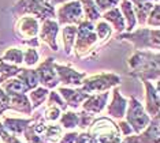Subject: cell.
I'll use <instances>...</instances> for the list:
<instances>
[{"mask_svg":"<svg viewBox=\"0 0 160 143\" xmlns=\"http://www.w3.org/2000/svg\"><path fill=\"white\" fill-rule=\"evenodd\" d=\"M48 93H49V90L42 86H37L36 89L28 91V97H29V100H30L33 111H36L41 104H44L47 97H48Z\"/></svg>","mask_w":160,"mask_h":143,"instance_id":"cell-25","label":"cell"},{"mask_svg":"<svg viewBox=\"0 0 160 143\" xmlns=\"http://www.w3.org/2000/svg\"><path fill=\"white\" fill-rule=\"evenodd\" d=\"M77 136H78V132H75V131H70V132L64 134L63 136L59 139V142L58 143H75L77 142Z\"/></svg>","mask_w":160,"mask_h":143,"instance_id":"cell-43","label":"cell"},{"mask_svg":"<svg viewBox=\"0 0 160 143\" xmlns=\"http://www.w3.org/2000/svg\"><path fill=\"white\" fill-rule=\"evenodd\" d=\"M3 128H4V127H3V124L0 123V132H2V130H3Z\"/></svg>","mask_w":160,"mask_h":143,"instance_id":"cell-48","label":"cell"},{"mask_svg":"<svg viewBox=\"0 0 160 143\" xmlns=\"http://www.w3.org/2000/svg\"><path fill=\"white\" fill-rule=\"evenodd\" d=\"M159 136H160L159 115H156L151 119V123L148 124L145 130H142L140 134L125 136L123 141L126 143H159Z\"/></svg>","mask_w":160,"mask_h":143,"instance_id":"cell-11","label":"cell"},{"mask_svg":"<svg viewBox=\"0 0 160 143\" xmlns=\"http://www.w3.org/2000/svg\"><path fill=\"white\" fill-rule=\"evenodd\" d=\"M94 31H96V36H97V40L101 41V44H104L108 38L112 36V27L108 22H105L104 19H100L94 22Z\"/></svg>","mask_w":160,"mask_h":143,"instance_id":"cell-29","label":"cell"},{"mask_svg":"<svg viewBox=\"0 0 160 143\" xmlns=\"http://www.w3.org/2000/svg\"><path fill=\"white\" fill-rule=\"evenodd\" d=\"M60 113H62V111L58 108V106L47 105L45 112H44V117H42V119H44L45 122H58L60 117Z\"/></svg>","mask_w":160,"mask_h":143,"instance_id":"cell-36","label":"cell"},{"mask_svg":"<svg viewBox=\"0 0 160 143\" xmlns=\"http://www.w3.org/2000/svg\"><path fill=\"white\" fill-rule=\"evenodd\" d=\"M0 141H3L4 143H23V142H21V139L17 138V135L8 132L4 128H3L2 132H0Z\"/></svg>","mask_w":160,"mask_h":143,"instance_id":"cell-40","label":"cell"},{"mask_svg":"<svg viewBox=\"0 0 160 143\" xmlns=\"http://www.w3.org/2000/svg\"><path fill=\"white\" fill-rule=\"evenodd\" d=\"M125 117H126V122L129 123V126L132 127L134 134H140L142 130H145L152 119L145 112L144 105L133 95L127 101V109H126Z\"/></svg>","mask_w":160,"mask_h":143,"instance_id":"cell-8","label":"cell"},{"mask_svg":"<svg viewBox=\"0 0 160 143\" xmlns=\"http://www.w3.org/2000/svg\"><path fill=\"white\" fill-rule=\"evenodd\" d=\"M8 104H10V97L8 94L3 90V87L0 86V108L4 109V111H8Z\"/></svg>","mask_w":160,"mask_h":143,"instance_id":"cell-44","label":"cell"},{"mask_svg":"<svg viewBox=\"0 0 160 143\" xmlns=\"http://www.w3.org/2000/svg\"><path fill=\"white\" fill-rule=\"evenodd\" d=\"M55 69L59 83L62 82L66 87H79L82 85L83 79L86 78V72H79L77 69L71 68L70 65H63L56 63V61H55Z\"/></svg>","mask_w":160,"mask_h":143,"instance_id":"cell-13","label":"cell"},{"mask_svg":"<svg viewBox=\"0 0 160 143\" xmlns=\"http://www.w3.org/2000/svg\"><path fill=\"white\" fill-rule=\"evenodd\" d=\"M52 6H58V4H63V3L68 2V0H48Z\"/></svg>","mask_w":160,"mask_h":143,"instance_id":"cell-45","label":"cell"},{"mask_svg":"<svg viewBox=\"0 0 160 143\" xmlns=\"http://www.w3.org/2000/svg\"><path fill=\"white\" fill-rule=\"evenodd\" d=\"M86 130L96 139L97 143H112L116 139H121L118 124L108 117H94L92 124Z\"/></svg>","mask_w":160,"mask_h":143,"instance_id":"cell-6","label":"cell"},{"mask_svg":"<svg viewBox=\"0 0 160 143\" xmlns=\"http://www.w3.org/2000/svg\"><path fill=\"white\" fill-rule=\"evenodd\" d=\"M21 71V65H15L7 61L0 60V83H3L4 80L10 78H15Z\"/></svg>","mask_w":160,"mask_h":143,"instance_id":"cell-30","label":"cell"},{"mask_svg":"<svg viewBox=\"0 0 160 143\" xmlns=\"http://www.w3.org/2000/svg\"><path fill=\"white\" fill-rule=\"evenodd\" d=\"M36 74L38 78V85L48 90H53L59 86V79L55 69V57H47L42 63L36 68Z\"/></svg>","mask_w":160,"mask_h":143,"instance_id":"cell-10","label":"cell"},{"mask_svg":"<svg viewBox=\"0 0 160 143\" xmlns=\"http://www.w3.org/2000/svg\"><path fill=\"white\" fill-rule=\"evenodd\" d=\"M11 14L15 18L32 15L41 22L47 18H55L56 10L48 0H17L11 8Z\"/></svg>","mask_w":160,"mask_h":143,"instance_id":"cell-4","label":"cell"},{"mask_svg":"<svg viewBox=\"0 0 160 143\" xmlns=\"http://www.w3.org/2000/svg\"><path fill=\"white\" fill-rule=\"evenodd\" d=\"M118 41H129L134 45V50H145L160 48V30L159 27H140L137 30L118 33Z\"/></svg>","mask_w":160,"mask_h":143,"instance_id":"cell-3","label":"cell"},{"mask_svg":"<svg viewBox=\"0 0 160 143\" xmlns=\"http://www.w3.org/2000/svg\"><path fill=\"white\" fill-rule=\"evenodd\" d=\"M82 6V11L83 15H85V19H88L90 22H96L101 18V12L97 8V6L94 4V0H79Z\"/></svg>","mask_w":160,"mask_h":143,"instance_id":"cell-27","label":"cell"},{"mask_svg":"<svg viewBox=\"0 0 160 143\" xmlns=\"http://www.w3.org/2000/svg\"><path fill=\"white\" fill-rule=\"evenodd\" d=\"M45 142L49 143H58L59 139L63 136V128L60 126H47L44 132L40 135Z\"/></svg>","mask_w":160,"mask_h":143,"instance_id":"cell-32","label":"cell"},{"mask_svg":"<svg viewBox=\"0 0 160 143\" xmlns=\"http://www.w3.org/2000/svg\"><path fill=\"white\" fill-rule=\"evenodd\" d=\"M101 19H104L105 22L111 25L112 30L118 31V33H123L126 30V23H125V18H123L121 10L118 7H114V8L105 11V12L101 14Z\"/></svg>","mask_w":160,"mask_h":143,"instance_id":"cell-18","label":"cell"},{"mask_svg":"<svg viewBox=\"0 0 160 143\" xmlns=\"http://www.w3.org/2000/svg\"><path fill=\"white\" fill-rule=\"evenodd\" d=\"M141 82L145 86V112L149 115V117H153L159 115L160 109V100H159V83L156 86L152 85L151 80L141 79Z\"/></svg>","mask_w":160,"mask_h":143,"instance_id":"cell-14","label":"cell"},{"mask_svg":"<svg viewBox=\"0 0 160 143\" xmlns=\"http://www.w3.org/2000/svg\"><path fill=\"white\" fill-rule=\"evenodd\" d=\"M118 128H119V132H121V136H123V138L134 134L133 130H132V127H130L129 123L125 122V120H121V122L118 123Z\"/></svg>","mask_w":160,"mask_h":143,"instance_id":"cell-41","label":"cell"},{"mask_svg":"<svg viewBox=\"0 0 160 143\" xmlns=\"http://www.w3.org/2000/svg\"><path fill=\"white\" fill-rule=\"evenodd\" d=\"M127 101L129 100L121 94L118 86H115L114 90H112V101L107 108L108 116L114 117V119H118V120L123 119L125 113H126V109H127Z\"/></svg>","mask_w":160,"mask_h":143,"instance_id":"cell-16","label":"cell"},{"mask_svg":"<svg viewBox=\"0 0 160 143\" xmlns=\"http://www.w3.org/2000/svg\"><path fill=\"white\" fill-rule=\"evenodd\" d=\"M59 123L60 127L64 130H75V127H78V113L72 111H64L63 113H60Z\"/></svg>","mask_w":160,"mask_h":143,"instance_id":"cell-31","label":"cell"},{"mask_svg":"<svg viewBox=\"0 0 160 143\" xmlns=\"http://www.w3.org/2000/svg\"><path fill=\"white\" fill-rule=\"evenodd\" d=\"M121 12L123 18H125V23H126V30L125 31H132L136 29L137 19H136V14L133 10V4L130 0H121Z\"/></svg>","mask_w":160,"mask_h":143,"instance_id":"cell-22","label":"cell"},{"mask_svg":"<svg viewBox=\"0 0 160 143\" xmlns=\"http://www.w3.org/2000/svg\"><path fill=\"white\" fill-rule=\"evenodd\" d=\"M108 91H103V93H94V94H89L88 98L82 102V109L92 115H99L104 111L105 105L108 101Z\"/></svg>","mask_w":160,"mask_h":143,"instance_id":"cell-17","label":"cell"},{"mask_svg":"<svg viewBox=\"0 0 160 143\" xmlns=\"http://www.w3.org/2000/svg\"><path fill=\"white\" fill-rule=\"evenodd\" d=\"M58 17V23L59 26H66V25H77L79 22L85 19L82 11V6L79 0H68V2L63 3V6H60V8L56 11Z\"/></svg>","mask_w":160,"mask_h":143,"instance_id":"cell-9","label":"cell"},{"mask_svg":"<svg viewBox=\"0 0 160 143\" xmlns=\"http://www.w3.org/2000/svg\"><path fill=\"white\" fill-rule=\"evenodd\" d=\"M59 23L55 21V18H47V19L41 21L40 25V30H38V40L41 42L47 44L53 52L59 50L58 46V34H59Z\"/></svg>","mask_w":160,"mask_h":143,"instance_id":"cell-12","label":"cell"},{"mask_svg":"<svg viewBox=\"0 0 160 143\" xmlns=\"http://www.w3.org/2000/svg\"><path fill=\"white\" fill-rule=\"evenodd\" d=\"M93 120H94V115L83 111V109L78 113V127L81 128V130H86V128L92 124Z\"/></svg>","mask_w":160,"mask_h":143,"instance_id":"cell-37","label":"cell"},{"mask_svg":"<svg viewBox=\"0 0 160 143\" xmlns=\"http://www.w3.org/2000/svg\"><path fill=\"white\" fill-rule=\"evenodd\" d=\"M4 109H2V108H0V116H3V115H4Z\"/></svg>","mask_w":160,"mask_h":143,"instance_id":"cell-47","label":"cell"},{"mask_svg":"<svg viewBox=\"0 0 160 143\" xmlns=\"http://www.w3.org/2000/svg\"><path fill=\"white\" fill-rule=\"evenodd\" d=\"M58 93L62 95V98L64 100V102L67 104L68 108H72V109H77L89 95L88 93L82 91L79 87L71 89V87H66V86L58 87Z\"/></svg>","mask_w":160,"mask_h":143,"instance_id":"cell-15","label":"cell"},{"mask_svg":"<svg viewBox=\"0 0 160 143\" xmlns=\"http://www.w3.org/2000/svg\"><path fill=\"white\" fill-rule=\"evenodd\" d=\"M75 143H97V141L88 132V131H83V132L78 134L77 142Z\"/></svg>","mask_w":160,"mask_h":143,"instance_id":"cell-42","label":"cell"},{"mask_svg":"<svg viewBox=\"0 0 160 143\" xmlns=\"http://www.w3.org/2000/svg\"><path fill=\"white\" fill-rule=\"evenodd\" d=\"M145 25L149 26V27H160V7H159V3H155L153 4L151 12H149L148 17H147Z\"/></svg>","mask_w":160,"mask_h":143,"instance_id":"cell-34","label":"cell"},{"mask_svg":"<svg viewBox=\"0 0 160 143\" xmlns=\"http://www.w3.org/2000/svg\"><path fill=\"white\" fill-rule=\"evenodd\" d=\"M47 105H55L58 106V108L60 109L62 112H64V111H67V104L64 102V100L62 98V95L58 93V91L55 90H52V91H49L48 93V97H47Z\"/></svg>","mask_w":160,"mask_h":143,"instance_id":"cell-33","label":"cell"},{"mask_svg":"<svg viewBox=\"0 0 160 143\" xmlns=\"http://www.w3.org/2000/svg\"><path fill=\"white\" fill-rule=\"evenodd\" d=\"M112 143H126L125 141H122V139H116V141H114Z\"/></svg>","mask_w":160,"mask_h":143,"instance_id":"cell-46","label":"cell"},{"mask_svg":"<svg viewBox=\"0 0 160 143\" xmlns=\"http://www.w3.org/2000/svg\"><path fill=\"white\" fill-rule=\"evenodd\" d=\"M40 60V55L37 52L36 48H28L23 50V64L26 67H33L38 63Z\"/></svg>","mask_w":160,"mask_h":143,"instance_id":"cell-35","label":"cell"},{"mask_svg":"<svg viewBox=\"0 0 160 143\" xmlns=\"http://www.w3.org/2000/svg\"><path fill=\"white\" fill-rule=\"evenodd\" d=\"M38 30H40V21L32 15L19 17L15 23V27H14L17 40L29 48L40 46Z\"/></svg>","mask_w":160,"mask_h":143,"instance_id":"cell-5","label":"cell"},{"mask_svg":"<svg viewBox=\"0 0 160 143\" xmlns=\"http://www.w3.org/2000/svg\"><path fill=\"white\" fill-rule=\"evenodd\" d=\"M121 83V76L112 74V72H101L97 75L86 76L83 79L82 85L79 89L88 94H94V93H103V91H108L112 87L118 86Z\"/></svg>","mask_w":160,"mask_h":143,"instance_id":"cell-7","label":"cell"},{"mask_svg":"<svg viewBox=\"0 0 160 143\" xmlns=\"http://www.w3.org/2000/svg\"><path fill=\"white\" fill-rule=\"evenodd\" d=\"M3 90L6 91L8 95L11 94H28V87L25 86V83L22 80H19L15 76V78H10L3 82Z\"/></svg>","mask_w":160,"mask_h":143,"instance_id":"cell-24","label":"cell"},{"mask_svg":"<svg viewBox=\"0 0 160 143\" xmlns=\"http://www.w3.org/2000/svg\"><path fill=\"white\" fill-rule=\"evenodd\" d=\"M0 60L7 61L15 65H21L23 63V50L19 48H7L4 50V53L0 56Z\"/></svg>","mask_w":160,"mask_h":143,"instance_id":"cell-28","label":"cell"},{"mask_svg":"<svg viewBox=\"0 0 160 143\" xmlns=\"http://www.w3.org/2000/svg\"><path fill=\"white\" fill-rule=\"evenodd\" d=\"M132 4H133L134 14H136L137 23L140 25V26H145L147 17H148V14L151 12L155 3L153 2H142V3H132Z\"/></svg>","mask_w":160,"mask_h":143,"instance_id":"cell-23","label":"cell"},{"mask_svg":"<svg viewBox=\"0 0 160 143\" xmlns=\"http://www.w3.org/2000/svg\"><path fill=\"white\" fill-rule=\"evenodd\" d=\"M121 3V0H94V4L97 6V8L101 14L105 12V11L114 8Z\"/></svg>","mask_w":160,"mask_h":143,"instance_id":"cell-39","label":"cell"},{"mask_svg":"<svg viewBox=\"0 0 160 143\" xmlns=\"http://www.w3.org/2000/svg\"><path fill=\"white\" fill-rule=\"evenodd\" d=\"M75 36H77V26L75 25H66L62 29V41H63V49L66 56H70L72 53Z\"/></svg>","mask_w":160,"mask_h":143,"instance_id":"cell-21","label":"cell"},{"mask_svg":"<svg viewBox=\"0 0 160 143\" xmlns=\"http://www.w3.org/2000/svg\"><path fill=\"white\" fill-rule=\"evenodd\" d=\"M34 119H12V117H4L3 119V127L8 132L14 135H22L26 127L33 122Z\"/></svg>","mask_w":160,"mask_h":143,"instance_id":"cell-20","label":"cell"},{"mask_svg":"<svg viewBox=\"0 0 160 143\" xmlns=\"http://www.w3.org/2000/svg\"><path fill=\"white\" fill-rule=\"evenodd\" d=\"M23 136L25 139H26V143H49V142H45L44 139H42L40 135H37L34 132L33 130H32V127H30V124L26 127V130L23 131Z\"/></svg>","mask_w":160,"mask_h":143,"instance_id":"cell-38","label":"cell"},{"mask_svg":"<svg viewBox=\"0 0 160 143\" xmlns=\"http://www.w3.org/2000/svg\"><path fill=\"white\" fill-rule=\"evenodd\" d=\"M17 78L19 80H22L29 91L36 89V87L38 86V78H37V74H36V69L21 67V71H19V74L17 75Z\"/></svg>","mask_w":160,"mask_h":143,"instance_id":"cell-26","label":"cell"},{"mask_svg":"<svg viewBox=\"0 0 160 143\" xmlns=\"http://www.w3.org/2000/svg\"><path fill=\"white\" fill-rule=\"evenodd\" d=\"M99 40H97L96 31H94V23L88 19H83L77 25V36H75V41L72 50L75 53V57L78 60L88 57L89 55L94 53V50L99 48L97 45Z\"/></svg>","mask_w":160,"mask_h":143,"instance_id":"cell-2","label":"cell"},{"mask_svg":"<svg viewBox=\"0 0 160 143\" xmlns=\"http://www.w3.org/2000/svg\"><path fill=\"white\" fill-rule=\"evenodd\" d=\"M8 97H10L8 109L15 111V112H21L28 116L33 113V108H32V104H30L28 94H11Z\"/></svg>","mask_w":160,"mask_h":143,"instance_id":"cell-19","label":"cell"},{"mask_svg":"<svg viewBox=\"0 0 160 143\" xmlns=\"http://www.w3.org/2000/svg\"><path fill=\"white\" fill-rule=\"evenodd\" d=\"M127 65H129V75L134 76V78L159 82V50H156L155 53L148 52V50H134V53L127 60Z\"/></svg>","mask_w":160,"mask_h":143,"instance_id":"cell-1","label":"cell"}]
</instances>
